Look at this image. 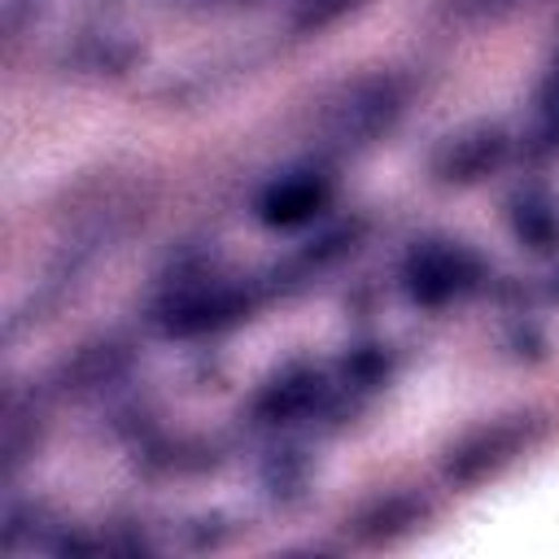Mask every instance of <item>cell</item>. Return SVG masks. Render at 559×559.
I'll return each instance as SVG.
<instances>
[{"instance_id":"1","label":"cell","mask_w":559,"mask_h":559,"mask_svg":"<svg viewBox=\"0 0 559 559\" xmlns=\"http://www.w3.org/2000/svg\"><path fill=\"white\" fill-rule=\"evenodd\" d=\"M393 114H397V87L384 83V79H376V83L354 87V92L336 105L328 131H332L336 144H362V140H371L380 127H389Z\"/></svg>"},{"instance_id":"2","label":"cell","mask_w":559,"mask_h":559,"mask_svg":"<svg viewBox=\"0 0 559 559\" xmlns=\"http://www.w3.org/2000/svg\"><path fill=\"white\" fill-rule=\"evenodd\" d=\"M236 310H240V301L231 293H183L179 301L166 306V328L188 336V332H205V328L227 323Z\"/></svg>"},{"instance_id":"3","label":"cell","mask_w":559,"mask_h":559,"mask_svg":"<svg viewBox=\"0 0 559 559\" xmlns=\"http://www.w3.org/2000/svg\"><path fill=\"white\" fill-rule=\"evenodd\" d=\"M319 205H323V183H314V179H284V183H275L266 192L262 218L266 223H301Z\"/></svg>"},{"instance_id":"4","label":"cell","mask_w":559,"mask_h":559,"mask_svg":"<svg viewBox=\"0 0 559 559\" xmlns=\"http://www.w3.org/2000/svg\"><path fill=\"white\" fill-rule=\"evenodd\" d=\"M454 288H459V258L454 253L428 249V253L415 258V266H411V293L419 301H441Z\"/></svg>"},{"instance_id":"6","label":"cell","mask_w":559,"mask_h":559,"mask_svg":"<svg viewBox=\"0 0 559 559\" xmlns=\"http://www.w3.org/2000/svg\"><path fill=\"white\" fill-rule=\"evenodd\" d=\"M314 384H319V380H310V376H301V380H284V384H275V389L266 393L262 411H266V415H275V419H284V415L301 411V406L314 397Z\"/></svg>"},{"instance_id":"9","label":"cell","mask_w":559,"mask_h":559,"mask_svg":"<svg viewBox=\"0 0 559 559\" xmlns=\"http://www.w3.org/2000/svg\"><path fill=\"white\" fill-rule=\"evenodd\" d=\"M542 105H546V114L559 122V61H555V70H550V79H546V92H542Z\"/></svg>"},{"instance_id":"10","label":"cell","mask_w":559,"mask_h":559,"mask_svg":"<svg viewBox=\"0 0 559 559\" xmlns=\"http://www.w3.org/2000/svg\"><path fill=\"white\" fill-rule=\"evenodd\" d=\"M485 4H493V0H485Z\"/></svg>"},{"instance_id":"8","label":"cell","mask_w":559,"mask_h":559,"mask_svg":"<svg viewBox=\"0 0 559 559\" xmlns=\"http://www.w3.org/2000/svg\"><path fill=\"white\" fill-rule=\"evenodd\" d=\"M349 4H358V0H297V26L301 31H319V26H328L332 17H341Z\"/></svg>"},{"instance_id":"7","label":"cell","mask_w":559,"mask_h":559,"mask_svg":"<svg viewBox=\"0 0 559 559\" xmlns=\"http://www.w3.org/2000/svg\"><path fill=\"white\" fill-rule=\"evenodd\" d=\"M515 437H520V428H498L493 441H485L480 450H463V454H459V476H472V472H480L485 463H498V459L515 445Z\"/></svg>"},{"instance_id":"5","label":"cell","mask_w":559,"mask_h":559,"mask_svg":"<svg viewBox=\"0 0 559 559\" xmlns=\"http://www.w3.org/2000/svg\"><path fill=\"white\" fill-rule=\"evenodd\" d=\"M498 148H502V140H498V131H480L476 140H454L450 144V162H445V175L454 179H472L480 166H489L493 157H498Z\"/></svg>"}]
</instances>
